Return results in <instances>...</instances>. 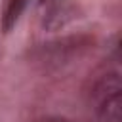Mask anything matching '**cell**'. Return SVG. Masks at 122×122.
<instances>
[{"mask_svg": "<svg viewBox=\"0 0 122 122\" xmlns=\"http://www.w3.org/2000/svg\"><path fill=\"white\" fill-rule=\"evenodd\" d=\"M27 4H29V0H10L8 2L6 10H4V15H2V21H0L2 32H10L17 25V21L21 19Z\"/></svg>", "mask_w": 122, "mask_h": 122, "instance_id": "2", "label": "cell"}, {"mask_svg": "<svg viewBox=\"0 0 122 122\" xmlns=\"http://www.w3.org/2000/svg\"><path fill=\"white\" fill-rule=\"evenodd\" d=\"M46 2H51V0H42V4H46Z\"/></svg>", "mask_w": 122, "mask_h": 122, "instance_id": "3", "label": "cell"}, {"mask_svg": "<svg viewBox=\"0 0 122 122\" xmlns=\"http://www.w3.org/2000/svg\"><path fill=\"white\" fill-rule=\"evenodd\" d=\"M51 2L53 4L48 8L42 25L48 30H57L67 27L76 17V6L71 0H51Z\"/></svg>", "mask_w": 122, "mask_h": 122, "instance_id": "1", "label": "cell"}]
</instances>
